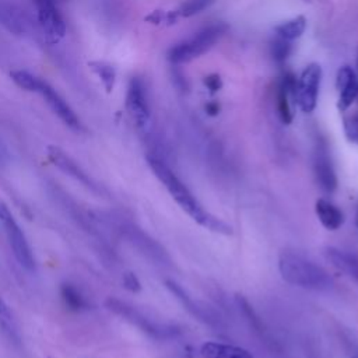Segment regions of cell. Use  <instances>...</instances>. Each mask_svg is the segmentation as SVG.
Here are the masks:
<instances>
[{"label": "cell", "mask_w": 358, "mask_h": 358, "mask_svg": "<svg viewBox=\"0 0 358 358\" xmlns=\"http://www.w3.org/2000/svg\"><path fill=\"white\" fill-rule=\"evenodd\" d=\"M147 162L154 172V175L159 179V182L165 186V189L169 192L172 199L178 203V206L192 217L199 225L204 227L206 229H210L213 232L231 235L232 228L220 220L218 217L210 214L207 210L203 208V206L199 203V200L193 196V193L187 189V186L173 173V171L162 162L159 158L154 155L147 157Z\"/></svg>", "instance_id": "obj_1"}, {"label": "cell", "mask_w": 358, "mask_h": 358, "mask_svg": "<svg viewBox=\"0 0 358 358\" xmlns=\"http://www.w3.org/2000/svg\"><path fill=\"white\" fill-rule=\"evenodd\" d=\"M278 270L282 280L294 287L313 291H327L333 287V280L323 267L295 252L280 255Z\"/></svg>", "instance_id": "obj_2"}, {"label": "cell", "mask_w": 358, "mask_h": 358, "mask_svg": "<svg viewBox=\"0 0 358 358\" xmlns=\"http://www.w3.org/2000/svg\"><path fill=\"white\" fill-rule=\"evenodd\" d=\"M227 31V25L222 22L211 24L192 38L172 46L168 52V59L172 63H186L190 62L203 53H206Z\"/></svg>", "instance_id": "obj_3"}, {"label": "cell", "mask_w": 358, "mask_h": 358, "mask_svg": "<svg viewBox=\"0 0 358 358\" xmlns=\"http://www.w3.org/2000/svg\"><path fill=\"white\" fill-rule=\"evenodd\" d=\"M0 222L7 235L8 243L13 249V253L17 262L27 270L35 268V259L31 250V246L25 238V234L17 224L14 215L11 214L8 206L0 199Z\"/></svg>", "instance_id": "obj_4"}, {"label": "cell", "mask_w": 358, "mask_h": 358, "mask_svg": "<svg viewBox=\"0 0 358 358\" xmlns=\"http://www.w3.org/2000/svg\"><path fill=\"white\" fill-rule=\"evenodd\" d=\"M320 78H322V67L317 63H310L303 69L298 80L295 103H298L301 110L305 113H310L316 108Z\"/></svg>", "instance_id": "obj_5"}, {"label": "cell", "mask_w": 358, "mask_h": 358, "mask_svg": "<svg viewBox=\"0 0 358 358\" xmlns=\"http://www.w3.org/2000/svg\"><path fill=\"white\" fill-rule=\"evenodd\" d=\"M126 108L138 129L145 130L150 126L151 110L148 105L147 90L143 80L138 77H133L129 81L126 92Z\"/></svg>", "instance_id": "obj_6"}, {"label": "cell", "mask_w": 358, "mask_h": 358, "mask_svg": "<svg viewBox=\"0 0 358 358\" xmlns=\"http://www.w3.org/2000/svg\"><path fill=\"white\" fill-rule=\"evenodd\" d=\"M36 18L42 31L52 39H60L66 35L67 25L64 17L59 8L57 0H32Z\"/></svg>", "instance_id": "obj_7"}, {"label": "cell", "mask_w": 358, "mask_h": 358, "mask_svg": "<svg viewBox=\"0 0 358 358\" xmlns=\"http://www.w3.org/2000/svg\"><path fill=\"white\" fill-rule=\"evenodd\" d=\"M43 101L48 103L49 109L67 126L70 127L71 130H76V131H80L83 129V124H81V120L80 117L77 116V113L74 112V109L70 106V103L62 96V94L55 90L49 83L41 80V84H39V88H38V92Z\"/></svg>", "instance_id": "obj_8"}, {"label": "cell", "mask_w": 358, "mask_h": 358, "mask_svg": "<svg viewBox=\"0 0 358 358\" xmlns=\"http://www.w3.org/2000/svg\"><path fill=\"white\" fill-rule=\"evenodd\" d=\"M110 303V309H113L116 313L127 317L129 320H131L133 323H136L138 327H141L145 333H148L150 336H154L157 338H169V337H175L179 330L173 326H165V324H158L154 323L151 320H148L147 317L141 316L138 312H136L134 309L126 306L122 302L117 301H109Z\"/></svg>", "instance_id": "obj_9"}, {"label": "cell", "mask_w": 358, "mask_h": 358, "mask_svg": "<svg viewBox=\"0 0 358 358\" xmlns=\"http://www.w3.org/2000/svg\"><path fill=\"white\" fill-rule=\"evenodd\" d=\"M313 172L317 185L324 193H333L337 189V176L329 150L324 144L319 143L313 155Z\"/></svg>", "instance_id": "obj_10"}, {"label": "cell", "mask_w": 358, "mask_h": 358, "mask_svg": "<svg viewBox=\"0 0 358 358\" xmlns=\"http://www.w3.org/2000/svg\"><path fill=\"white\" fill-rule=\"evenodd\" d=\"M46 154H48L49 161H50L56 168H59V169L63 171L64 173L73 176L74 179L80 180V182L84 183L85 186L95 187V185H94V182L91 180V178L88 176V173H87L69 154H66L60 147H57V145H48Z\"/></svg>", "instance_id": "obj_11"}, {"label": "cell", "mask_w": 358, "mask_h": 358, "mask_svg": "<svg viewBox=\"0 0 358 358\" xmlns=\"http://www.w3.org/2000/svg\"><path fill=\"white\" fill-rule=\"evenodd\" d=\"M337 88L340 91L338 108L341 112L347 110L358 95V78L350 66H343L337 71Z\"/></svg>", "instance_id": "obj_12"}, {"label": "cell", "mask_w": 358, "mask_h": 358, "mask_svg": "<svg viewBox=\"0 0 358 358\" xmlns=\"http://www.w3.org/2000/svg\"><path fill=\"white\" fill-rule=\"evenodd\" d=\"M165 284H166V288L180 301V303H182L193 316H196L199 320L206 322V323H208V324H213V323L217 320L211 310H207V308L201 306V305H200L199 302H196L192 296H189L187 292H186L178 282H175V281H172V280H166Z\"/></svg>", "instance_id": "obj_13"}, {"label": "cell", "mask_w": 358, "mask_h": 358, "mask_svg": "<svg viewBox=\"0 0 358 358\" xmlns=\"http://www.w3.org/2000/svg\"><path fill=\"white\" fill-rule=\"evenodd\" d=\"M327 260L347 277L358 284V255L337 248L326 249Z\"/></svg>", "instance_id": "obj_14"}, {"label": "cell", "mask_w": 358, "mask_h": 358, "mask_svg": "<svg viewBox=\"0 0 358 358\" xmlns=\"http://www.w3.org/2000/svg\"><path fill=\"white\" fill-rule=\"evenodd\" d=\"M315 211H316V215H317L320 224L329 231H336L344 224L343 211L326 199L316 200Z\"/></svg>", "instance_id": "obj_15"}, {"label": "cell", "mask_w": 358, "mask_h": 358, "mask_svg": "<svg viewBox=\"0 0 358 358\" xmlns=\"http://www.w3.org/2000/svg\"><path fill=\"white\" fill-rule=\"evenodd\" d=\"M200 351L204 358H253V355L242 347L217 341L204 343Z\"/></svg>", "instance_id": "obj_16"}, {"label": "cell", "mask_w": 358, "mask_h": 358, "mask_svg": "<svg viewBox=\"0 0 358 358\" xmlns=\"http://www.w3.org/2000/svg\"><path fill=\"white\" fill-rule=\"evenodd\" d=\"M306 28V20L303 15H298L295 18H291L285 22H281L275 27V34L278 38H282L285 41H294L299 38Z\"/></svg>", "instance_id": "obj_17"}, {"label": "cell", "mask_w": 358, "mask_h": 358, "mask_svg": "<svg viewBox=\"0 0 358 358\" xmlns=\"http://www.w3.org/2000/svg\"><path fill=\"white\" fill-rule=\"evenodd\" d=\"M10 78L21 90H24L27 92H38L41 78L34 76L32 73L18 69V70H13L10 73Z\"/></svg>", "instance_id": "obj_18"}, {"label": "cell", "mask_w": 358, "mask_h": 358, "mask_svg": "<svg viewBox=\"0 0 358 358\" xmlns=\"http://www.w3.org/2000/svg\"><path fill=\"white\" fill-rule=\"evenodd\" d=\"M60 295L62 299L64 301L66 306L71 310H83L84 308H87V301L83 296V294L71 284H63L60 288Z\"/></svg>", "instance_id": "obj_19"}, {"label": "cell", "mask_w": 358, "mask_h": 358, "mask_svg": "<svg viewBox=\"0 0 358 358\" xmlns=\"http://www.w3.org/2000/svg\"><path fill=\"white\" fill-rule=\"evenodd\" d=\"M92 71L98 76V78L101 80L102 85L105 87V90L108 92H110L113 90V85H115V78H116V73H115V69L105 63V62H91L90 63Z\"/></svg>", "instance_id": "obj_20"}, {"label": "cell", "mask_w": 358, "mask_h": 358, "mask_svg": "<svg viewBox=\"0 0 358 358\" xmlns=\"http://www.w3.org/2000/svg\"><path fill=\"white\" fill-rule=\"evenodd\" d=\"M291 95L285 90V87L280 83L278 84V91H277V112L282 123L289 124L292 122V112H291V105H289V98Z\"/></svg>", "instance_id": "obj_21"}, {"label": "cell", "mask_w": 358, "mask_h": 358, "mask_svg": "<svg viewBox=\"0 0 358 358\" xmlns=\"http://www.w3.org/2000/svg\"><path fill=\"white\" fill-rule=\"evenodd\" d=\"M291 53V43L289 41H285L282 38L275 39L271 43V56L277 63H282L287 60V57Z\"/></svg>", "instance_id": "obj_22"}, {"label": "cell", "mask_w": 358, "mask_h": 358, "mask_svg": "<svg viewBox=\"0 0 358 358\" xmlns=\"http://www.w3.org/2000/svg\"><path fill=\"white\" fill-rule=\"evenodd\" d=\"M213 1L214 0H186L179 11L183 17H192L207 8Z\"/></svg>", "instance_id": "obj_23"}, {"label": "cell", "mask_w": 358, "mask_h": 358, "mask_svg": "<svg viewBox=\"0 0 358 358\" xmlns=\"http://www.w3.org/2000/svg\"><path fill=\"white\" fill-rule=\"evenodd\" d=\"M344 131L350 141L358 144V113L344 119Z\"/></svg>", "instance_id": "obj_24"}, {"label": "cell", "mask_w": 358, "mask_h": 358, "mask_svg": "<svg viewBox=\"0 0 358 358\" xmlns=\"http://www.w3.org/2000/svg\"><path fill=\"white\" fill-rule=\"evenodd\" d=\"M204 84L207 85V88L210 90V91H218L220 88H221V85H222V83H221V78H220V76L218 74H210V76H207L206 78H204Z\"/></svg>", "instance_id": "obj_25"}, {"label": "cell", "mask_w": 358, "mask_h": 358, "mask_svg": "<svg viewBox=\"0 0 358 358\" xmlns=\"http://www.w3.org/2000/svg\"><path fill=\"white\" fill-rule=\"evenodd\" d=\"M123 284L126 288H129L130 291H138L140 289V282L137 280V277L133 273H126L123 277Z\"/></svg>", "instance_id": "obj_26"}, {"label": "cell", "mask_w": 358, "mask_h": 358, "mask_svg": "<svg viewBox=\"0 0 358 358\" xmlns=\"http://www.w3.org/2000/svg\"><path fill=\"white\" fill-rule=\"evenodd\" d=\"M206 110L210 113V115H217L218 110H220V105L217 102H210L206 105Z\"/></svg>", "instance_id": "obj_27"}, {"label": "cell", "mask_w": 358, "mask_h": 358, "mask_svg": "<svg viewBox=\"0 0 358 358\" xmlns=\"http://www.w3.org/2000/svg\"><path fill=\"white\" fill-rule=\"evenodd\" d=\"M10 313H8V308L6 305V302L0 298V317H8Z\"/></svg>", "instance_id": "obj_28"}, {"label": "cell", "mask_w": 358, "mask_h": 358, "mask_svg": "<svg viewBox=\"0 0 358 358\" xmlns=\"http://www.w3.org/2000/svg\"><path fill=\"white\" fill-rule=\"evenodd\" d=\"M355 225L358 228V206H357V210H355Z\"/></svg>", "instance_id": "obj_29"}, {"label": "cell", "mask_w": 358, "mask_h": 358, "mask_svg": "<svg viewBox=\"0 0 358 358\" xmlns=\"http://www.w3.org/2000/svg\"><path fill=\"white\" fill-rule=\"evenodd\" d=\"M57 1H64V0H57Z\"/></svg>", "instance_id": "obj_30"}, {"label": "cell", "mask_w": 358, "mask_h": 358, "mask_svg": "<svg viewBox=\"0 0 358 358\" xmlns=\"http://www.w3.org/2000/svg\"><path fill=\"white\" fill-rule=\"evenodd\" d=\"M354 358H358V355H355V357H354Z\"/></svg>", "instance_id": "obj_31"}]
</instances>
